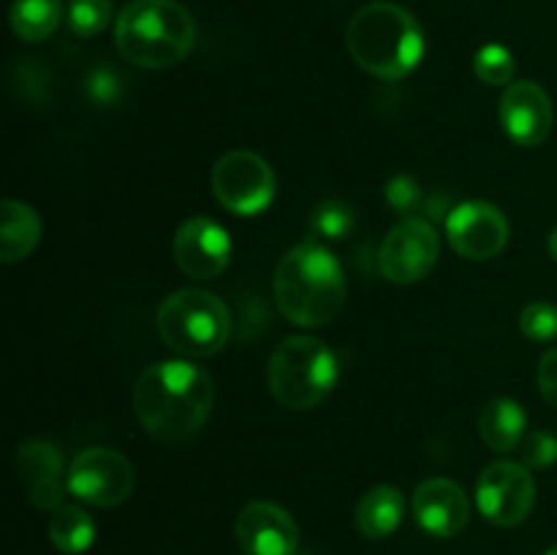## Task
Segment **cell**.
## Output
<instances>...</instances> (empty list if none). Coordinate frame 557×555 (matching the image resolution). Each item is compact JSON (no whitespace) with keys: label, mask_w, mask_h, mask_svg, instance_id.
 I'll return each instance as SVG.
<instances>
[{"label":"cell","mask_w":557,"mask_h":555,"mask_svg":"<svg viewBox=\"0 0 557 555\" xmlns=\"http://www.w3.org/2000/svg\"><path fill=\"white\" fill-rule=\"evenodd\" d=\"M413 517L430 536L449 539L466 531L471 520V501L466 490L444 477L428 479L413 493Z\"/></svg>","instance_id":"obj_15"},{"label":"cell","mask_w":557,"mask_h":555,"mask_svg":"<svg viewBox=\"0 0 557 555\" xmlns=\"http://www.w3.org/2000/svg\"><path fill=\"white\" fill-rule=\"evenodd\" d=\"M515 54L504 44H487L473 58V71L490 87H509L515 79Z\"/></svg>","instance_id":"obj_22"},{"label":"cell","mask_w":557,"mask_h":555,"mask_svg":"<svg viewBox=\"0 0 557 555\" xmlns=\"http://www.w3.org/2000/svg\"><path fill=\"white\" fill-rule=\"evenodd\" d=\"M446 237L462 259L487 261L509 243V221L490 201H462L446 215Z\"/></svg>","instance_id":"obj_11"},{"label":"cell","mask_w":557,"mask_h":555,"mask_svg":"<svg viewBox=\"0 0 557 555\" xmlns=\"http://www.w3.org/2000/svg\"><path fill=\"white\" fill-rule=\"evenodd\" d=\"M520 462L525 468H549L557 462V439L547 430H533L520 444Z\"/></svg>","instance_id":"obj_27"},{"label":"cell","mask_w":557,"mask_h":555,"mask_svg":"<svg viewBox=\"0 0 557 555\" xmlns=\"http://www.w3.org/2000/svg\"><path fill=\"white\" fill-rule=\"evenodd\" d=\"M60 20H63V0H14L11 5V30L27 44L52 36Z\"/></svg>","instance_id":"obj_21"},{"label":"cell","mask_w":557,"mask_h":555,"mask_svg":"<svg viewBox=\"0 0 557 555\" xmlns=\"http://www.w3.org/2000/svg\"><path fill=\"white\" fill-rule=\"evenodd\" d=\"M16 473L27 490V498L38 509H58L69 490L63 479V455L54 444L44 439L25 441L16 452Z\"/></svg>","instance_id":"obj_16"},{"label":"cell","mask_w":557,"mask_h":555,"mask_svg":"<svg viewBox=\"0 0 557 555\" xmlns=\"http://www.w3.org/2000/svg\"><path fill=\"white\" fill-rule=\"evenodd\" d=\"M384 199L386 205L395 212H400L403 218H411L413 212L422 207V188H419L417 180L408 177V174H395V177L386 183Z\"/></svg>","instance_id":"obj_26"},{"label":"cell","mask_w":557,"mask_h":555,"mask_svg":"<svg viewBox=\"0 0 557 555\" xmlns=\"http://www.w3.org/2000/svg\"><path fill=\"white\" fill-rule=\"evenodd\" d=\"M120 79L114 71L109 69H98L87 76V92L92 96V101L98 103H114L120 98Z\"/></svg>","instance_id":"obj_28"},{"label":"cell","mask_w":557,"mask_h":555,"mask_svg":"<svg viewBox=\"0 0 557 555\" xmlns=\"http://www.w3.org/2000/svg\"><path fill=\"white\" fill-rule=\"evenodd\" d=\"M212 196L234 215H259L275 201L277 177L253 150H228L212 166Z\"/></svg>","instance_id":"obj_7"},{"label":"cell","mask_w":557,"mask_h":555,"mask_svg":"<svg viewBox=\"0 0 557 555\" xmlns=\"http://www.w3.org/2000/svg\"><path fill=\"white\" fill-rule=\"evenodd\" d=\"M41 239V218L30 205L5 199L0 207V261L16 264L36 250Z\"/></svg>","instance_id":"obj_17"},{"label":"cell","mask_w":557,"mask_h":555,"mask_svg":"<svg viewBox=\"0 0 557 555\" xmlns=\"http://www.w3.org/2000/svg\"><path fill=\"white\" fill-rule=\"evenodd\" d=\"M234 536L245 555H294L299 547V528L283 506L253 501L234 522Z\"/></svg>","instance_id":"obj_14"},{"label":"cell","mask_w":557,"mask_h":555,"mask_svg":"<svg viewBox=\"0 0 557 555\" xmlns=\"http://www.w3.org/2000/svg\"><path fill=\"white\" fill-rule=\"evenodd\" d=\"M536 379H539V390H542L544 400H547L553 408H557V346L549 348V351L542 357Z\"/></svg>","instance_id":"obj_29"},{"label":"cell","mask_w":557,"mask_h":555,"mask_svg":"<svg viewBox=\"0 0 557 555\" xmlns=\"http://www.w3.org/2000/svg\"><path fill=\"white\" fill-rule=\"evenodd\" d=\"M215 406L210 373L185 359L150 365L134 386V411L158 441L177 444L199 433Z\"/></svg>","instance_id":"obj_1"},{"label":"cell","mask_w":557,"mask_h":555,"mask_svg":"<svg viewBox=\"0 0 557 555\" xmlns=\"http://www.w3.org/2000/svg\"><path fill=\"white\" fill-rule=\"evenodd\" d=\"M544 555H557V544H555V547H549L547 553H544Z\"/></svg>","instance_id":"obj_31"},{"label":"cell","mask_w":557,"mask_h":555,"mask_svg":"<svg viewBox=\"0 0 557 555\" xmlns=\"http://www.w3.org/2000/svg\"><path fill=\"white\" fill-rule=\"evenodd\" d=\"M117 52L139 69H172L196 44V20L177 0H134L114 22Z\"/></svg>","instance_id":"obj_4"},{"label":"cell","mask_w":557,"mask_h":555,"mask_svg":"<svg viewBox=\"0 0 557 555\" xmlns=\"http://www.w3.org/2000/svg\"><path fill=\"white\" fill-rule=\"evenodd\" d=\"M172 254L188 278L210 281L232 261V237L218 221L205 215L188 218L172 239Z\"/></svg>","instance_id":"obj_12"},{"label":"cell","mask_w":557,"mask_h":555,"mask_svg":"<svg viewBox=\"0 0 557 555\" xmlns=\"http://www.w3.org/2000/svg\"><path fill=\"white\" fill-rule=\"evenodd\" d=\"M49 539L63 555H82L96 542V522L82 506L63 504L49 517Z\"/></svg>","instance_id":"obj_20"},{"label":"cell","mask_w":557,"mask_h":555,"mask_svg":"<svg viewBox=\"0 0 557 555\" xmlns=\"http://www.w3.org/2000/svg\"><path fill=\"white\" fill-rule=\"evenodd\" d=\"M158 332L163 343L190 359L221 351L232 335V313L226 303L205 288H180L158 305Z\"/></svg>","instance_id":"obj_6"},{"label":"cell","mask_w":557,"mask_h":555,"mask_svg":"<svg viewBox=\"0 0 557 555\" xmlns=\"http://www.w3.org/2000/svg\"><path fill=\"white\" fill-rule=\"evenodd\" d=\"M406 498L395 484H375L359 498L354 520L364 539H386L400 528Z\"/></svg>","instance_id":"obj_18"},{"label":"cell","mask_w":557,"mask_h":555,"mask_svg":"<svg viewBox=\"0 0 557 555\" xmlns=\"http://www.w3.org/2000/svg\"><path fill=\"white\" fill-rule=\"evenodd\" d=\"M65 484H69V493L82 504L117 506L134 493L136 473L128 457L107 446H92L69 462Z\"/></svg>","instance_id":"obj_8"},{"label":"cell","mask_w":557,"mask_h":555,"mask_svg":"<svg viewBox=\"0 0 557 555\" xmlns=\"http://www.w3.org/2000/svg\"><path fill=\"white\" fill-rule=\"evenodd\" d=\"M275 303L297 326H324L346 305V275L324 245L299 243L275 270Z\"/></svg>","instance_id":"obj_3"},{"label":"cell","mask_w":557,"mask_h":555,"mask_svg":"<svg viewBox=\"0 0 557 555\" xmlns=\"http://www.w3.org/2000/svg\"><path fill=\"white\" fill-rule=\"evenodd\" d=\"M525 408L511 397H493L479 414V435L493 452H511L525 439Z\"/></svg>","instance_id":"obj_19"},{"label":"cell","mask_w":557,"mask_h":555,"mask_svg":"<svg viewBox=\"0 0 557 555\" xmlns=\"http://www.w3.org/2000/svg\"><path fill=\"white\" fill-rule=\"evenodd\" d=\"M479 511L498 528H515L528 520L536 504V482L522 462L498 460L476 479Z\"/></svg>","instance_id":"obj_10"},{"label":"cell","mask_w":557,"mask_h":555,"mask_svg":"<svg viewBox=\"0 0 557 555\" xmlns=\"http://www.w3.org/2000/svg\"><path fill=\"white\" fill-rule=\"evenodd\" d=\"M346 49L370 76L397 82L422 63L424 33L411 11L389 0H375L348 20Z\"/></svg>","instance_id":"obj_2"},{"label":"cell","mask_w":557,"mask_h":555,"mask_svg":"<svg viewBox=\"0 0 557 555\" xmlns=\"http://www.w3.org/2000/svg\"><path fill=\"white\" fill-rule=\"evenodd\" d=\"M341 375L335 351L319 337H286L272 351L267 384L272 397L292 411H308L332 395Z\"/></svg>","instance_id":"obj_5"},{"label":"cell","mask_w":557,"mask_h":555,"mask_svg":"<svg viewBox=\"0 0 557 555\" xmlns=\"http://www.w3.org/2000/svg\"><path fill=\"white\" fill-rule=\"evenodd\" d=\"M547 248H549V256L557 261V226L549 232V239H547Z\"/></svg>","instance_id":"obj_30"},{"label":"cell","mask_w":557,"mask_h":555,"mask_svg":"<svg viewBox=\"0 0 557 555\" xmlns=\"http://www.w3.org/2000/svg\"><path fill=\"white\" fill-rule=\"evenodd\" d=\"M520 330L533 343L557 341V305L553 303H528L520 313Z\"/></svg>","instance_id":"obj_25"},{"label":"cell","mask_w":557,"mask_h":555,"mask_svg":"<svg viewBox=\"0 0 557 555\" xmlns=\"http://www.w3.org/2000/svg\"><path fill=\"white\" fill-rule=\"evenodd\" d=\"M112 22V0H71L69 27L74 36L90 38L103 33Z\"/></svg>","instance_id":"obj_23"},{"label":"cell","mask_w":557,"mask_h":555,"mask_svg":"<svg viewBox=\"0 0 557 555\" xmlns=\"http://www.w3.org/2000/svg\"><path fill=\"white\" fill-rule=\"evenodd\" d=\"M310 229L321 239H341L354 229V210L341 199L321 201L310 218Z\"/></svg>","instance_id":"obj_24"},{"label":"cell","mask_w":557,"mask_h":555,"mask_svg":"<svg viewBox=\"0 0 557 555\" xmlns=\"http://www.w3.org/2000/svg\"><path fill=\"white\" fill-rule=\"evenodd\" d=\"M441 256L438 232L424 218H403L386 232L379 250L381 275L397 286L419 283L435 270Z\"/></svg>","instance_id":"obj_9"},{"label":"cell","mask_w":557,"mask_h":555,"mask_svg":"<svg viewBox=\"0 0 557 555\" xmlns=\"http://www.w3.org/2000/svg\"><path fill=\"white\" fill-rule=\"evenodd\" d=\"M500 125L506 136L520 147H539L549 136L555 123L553 101L547 90L531 79L511 82L500 96Z\"/></svg>","instance_id":"obj_13"}]
</instances>
